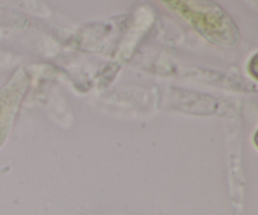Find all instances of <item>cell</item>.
I'll use <instances>...</instances> for the list:
<instances>
[{
  "label": "cell",
  "instance_id": "obj_1",
  "mask_svg": "<svg viewBox=\"0 0 258 215\" xmlns=\"http://www.w3.org/2000/svg\"><path fill=\"white\" fill-rule=\"evenodd\" d=\"M25 92V81L10 83L0 91V145L10 130L13 120L17 115L18 107Z\"/></svg>",
  "mask_w": 258,
  "mask_h": 215
}]
</instances>
